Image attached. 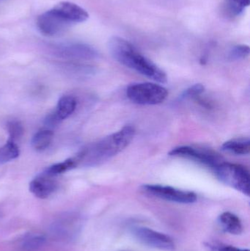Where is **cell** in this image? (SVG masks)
Returning <instances> with one entry per match:
<instances>
[{
  "mask_svg": "<svg viewBox=\"0 0 250 251\" xmlns=\"http://www.w3.org/2000/svg\"><path fill=\"white\" fill-rule=\"evenodd\" d=\"M132 233L140 243L153 249L164 251H173L176 249V244L170 236L151 228L135 227Z\"/></svg>",
  "mask_w": 250,
  "mask_h": 251,
  "instance_id": "8992f818",
  "label": "cell"
},
{
  "mask_svg": "<svg viewBox=\"0 0 250 251\" xmlns=\"http://www.w3.org/2000/svg\"><path fill=\"white\" fill-rule=\"evenodd\" d=\"M36 24L40 32L47 36L61 35L72 25L53 8L40 15Z\"/></svg>",
  "mask_w": 250,
  "mask_h": 251,
  "instance_id": "ba28073f",
  "label": "cell"
},
{
  "mask_svg": "<svg viewBox=\"0 0 250 251\" xmlns=\"http://www.w3.org/2000/svg\"><path fill=\"white\" fill-rule=\"evenodd\" d=\"M135 134L134 127L126 126L117 132L88 145L75 157L78 164L84 166L101 165L126 149L133 140Z\"/></svg>",
  "mask_w": 250,
  "mask_h": 251,
  "instance_id": "6da1fadb",
  "label": "cell"
},
{
  "mask_svg": "<svg viewBox=\"0 0 250 251\" xmlns=\"http://www.w3.org/2000/svg\"><path fill=\"white\" fill-rule=\"evenodd\" d=\"M7 131L9 134L8 140L16 143L23 136L24 129L23 125L18 120H11L7 123Z\"/></svg>",
  "mask_w": 250,
  "mask_h": 251,
  "instance_id": "ffe728a7",
  "label": "cell"
},
{
  "mask_svg": "<svg viewBox=\"0 0 250 251\" xmlns=\"http://www.w3.org/2000/svg\"><path fill=\"white\" fill-rule=\"evenodd\" d=\"M205 91V87L201 84H196L190 87L184 91L182 94V98H195L198 97Z\"/></svg>",
  "mask_w": 250,
  "mask_h": 251,
  "instance_id": "603a6c76",
  "label": "cell"
},
{
  "mask_svg": "<svg viewBox=\"0 0 250 251\" xmlns=\"http://www.w3.org/2000/svg\"><path fill=\"white\" fill-rule=\"evenodd\" d=\"M126 95L132 102L140 105H156L164 102L168 96L167 90L158 84L143 82L131 85Z\"/></svg>",
  "mask_w": 250,
  "mask_h": 251,
  "instance_id": "277c9868",
  "label": "cell"
},
{
  "mask_svg": "<svg viewBox=\"0 0 250 251\" xmlns=\"http://www.w3.org/2000/svg\"><path fill=\"white\" fill-rule=\"evenodd\" d=\"M213 170L216 176L222 182L246 196H250V173L245 167L238 164L222 162Z\"/></svg>",
  "mask_w": 250,
  "mask_h": 251,
  "instance_id": "3957f363",
  "label": "cell"
},
{
  "mask_svg": "<svg viewBox=\"0 0 250 251\" xmlns=\"http://www.w3.org/2000/svg\"><path fill=\"white\" fill-rule=\"evenodd\" d=\"M250 54V47L247 45H237L231 49L228 54L230 60L245 59Z\"/></svg>",
  "mask_w": 250,
  "mask_h": 251,
  "instance_id": "7402d4cb",
  "label": "cell"
},
{
  "mask_svg": "<svg viewBox=\"0 0 250 251\" xmlns=\"http://www.w3.org/2000/svg\"><path fill=\"white\" fill-rule=\"evenodd\" d=\"M20 151L15 142L8 140L7 143L0 148V165L16 159L19 157Z\"/></svg>",
  "mask_w": 250,
  "mask_h": 251,
  "instance_id": "ac0fdd59",
  "label": "cell"
},
{
  "mask_svg": "<svg viewBox=\"0 0 250 251\" xmlns=\"http://www.w3.org/2000/svg\"><path fill=\"white\" fill-rule=\"evenodd\" d=\"M222 227L226 232L234 235H239L243 231V226L239 217L231 212H226L219 218Z\"/></svg>",
  "mask_w": 250,
  "mask_h": 251,
  "instance_id": "4fadbf2b",
  "label": "cell"
},
{
  "mask_svg": "<svg viewBox=\"0 0 250 251\" xmlns=\"http://www.w3.org/2000/svg\"><path fill=\"white\" fill-rule=\"evenodd\" d=\"M54 137V132L50 129H42L35 133L32 137V148L37 151L45 150L51 144Z\"/></svg>",
  "mask_w": 250,
  "mask_h": 251,
  "instance_id": "2e32d148",
  "label": "cell"
},
{
  "mask_svg": "<svg viewBox=\"0 0 250 251\" xmlns=\"http://www.w3.org/2000/svg\"><path fill=\"white\" fill-rule=\"evenodd\" d=\"M61 122L62 121L60 120L57 113L54 111L47 115L45 120H44V125L48 127H55L60 125Z\"/></svg>",
  "mask_w": 250,
  "mask_h": 251,
  "instance_id": "cb8c5ba5",
  "label": "cell"
},
{
  "mask_svg": "<svg viewBox=\"0 0 250 251\" xmlns=\"http://www.w3.org/2000/svg\"><path fill=\"white\" fill-rule=\"evenodd\" d=\"M51 50L53 54L63 58L92 60L98 57L95 49L84 44H60L53 46Z\"/></svg>",
  "mask_w": 250,
  "mask_h": 251,
  "instance_id": "9c48e42d",
  "label": "cell"
},
{
  "mask_svg": "<svg viewBox=\"0 0 250 251\" xmlns=\"http://www.w3.org/2000/svg\"><path fill=\"white\" fill-rule=\"evenodd\" d=\"M213 251H250L247 249H240L231 246H220L214 247Z\"/></svg>",
  "mask_w": 250,
  "mask_h": 251,
  "instance_id": "d4e9b609",
  "label": "cell"
},
{
  "mask_svg": "<svg viewBox=\"0 0 250 251\" xmlns=\"http://www.w3.org/2000/svg\"><path fill=\"white\" fill-rule=\"evenodd\" d=\"M108 46L112 56L120 64L156 82H167L165 72L141 54L129 41L120 37H113L109 41Z\"/></svg>",
  "mask_w": 250,
  "mask_h": 251,
  "instance_id": "7a4b0ae2",
  "label": "cell"
},
{
  "mask_svg": "<svg viewBox=\"0 0 250 251\" xmlns=\"http://www.w3.org/2000/svg\"><path fill=\"white\" fill-rule=\"evenodd\" d=\"M76 100L71 96H64L60 99L57 108L54 110L60 120L63 122L73 114L76 110Z\"/></svg>",
  "mask_w": 250,
  "mask_h": 251,
  "instance_id": "5bb4252c",
  "label": "cell"
},
{
  "mask_svg": "<svg viewBox=\"0 0 250 251\" xmlns=\"http://www.w3.org/2000/svg\"><path fill=\"white\" fill-rule=\"evenodd\" d=\"M79 223V220L75 217H66L54 223L51 231L58 238L68 240L72 238L77 233Z\"/></svg>",
  "mask_w": 250,
  "mask_h": 251,
  "instance_id": "7c38bea8",
  "label": "cell"
},
{
  "mask_svg": "<svg viewBox=\"0 0 250 251\" xmlns=\"http://www.w3.org/2000/svg\"><path fill=\"white\" fill-rule=\"evenodd\" d=\"M79 165L76 157L69 158L63 162L54 164L47 168L44 174L50 176H55L59 174H64L67 171L73 169Z\"/></svg>",
  "mask_w": 250,
  "mask_h": 251,
  "instance_id": "e0dca14e",
  "label": "cell"
},
{
  "mask_svg": "<svg viewBox=\"0 0 250 251\" xmlns=\"http://www.w3.org/2000/svg\"><path fill=\"white\" fill-rule=\"evenodd\" d=\"M58 187L56 180L52 176L42 175L34 178L29 183V191L36 198L40 199H45L52 195Z\"/></svg>",
  "mask_w": 250,
  "mask_h": 251,
  "instance_id": "30bf717a",
  "label": "cell"
},
{
  "mask_svg": "<svg viewBox=\"0 0 250 251\" xmlns=\"http://www.w3.org/2000/svg\"><path fill=\"white\" fill-rule=\"evenodd\" d=\"M45 241L46 240L44 236H29L23 240L22 248L24 251H38L44 247Z\"/></svg>",
  "mask_w": 250,
  "mask_h": 251,
  "instance_id": "d6986e66",
  "label": "cell"
},
{
  "mask_svg": "<svg viewBox=\"0 0 250 251\" xmlns=\"http://www.w3.org/2000/svg\"><path fill=\"white\" fill-rule=\"evenodd\" d=\"M142 190L154 197L179 203H193L197 201V195L193 192L180 190L170 186L147 184Z\"/></svg>",
  "mask_w": 250,
  "mask_h": 251,
  "instance_id": "5b68a950",
  "label": "cell"
},
{
  "mask_svg": "<svg viewBox=\"0 0 250 251\" xmlns=\"http://www.w3.org/2000/svg\"><path fill=\"white\" fill-rule=\"evenodd\" d=\"M169 154L176 157L185 158L199 162L214 169L217 165L223 162L221 158L217 153L211 150L192 146H179L175 148Z\"/></svg>",
  "mask_w": 250,
  "mask_h": 251,
  "instance_id": "52a82bcc",
  "label": "cell"
},
{
  "mask_svg": "<svg viewBox=\"0 0 250 251\" xmlns=\"http://www.w3.org/2000/svg\"><path fill=\"white\" fill-rule=\"evenodd\" d=\"M53 9L67 19L71 25L82 23L89 18V14L85 9L70 1H61L56 4Z\"/></svg>",
  "mask_w": 250,
  "mask_h": 251,
  "instance_id": "8fae6325",
  "label": "cell"
},
{
  "mask_svg": "<svg viewBox=\"0 0 250 251\" xmlns=\"http://www.w3.org/2000/svg\"><path fill=\"white\" fill-rule=\"evenodd\" d=\"M227 10L233 16H239L250 5V0H226Z\"/></svg>",
  "mask_w": 250,
  "mask_h": 251,
  "instance_id": "44dd1931",
  "label": "cell"
},
{
  "mask_svg": "<svg viewBox=\"0 0 250 251\" xmlns=\"http://www.w3.org/2000/svg\"><path fill=\"white\" fill-rule=\"evenodd\" d=\"M224 151L236 155L249 154L250 141L249 139H235L226 142L222 146Z\"/></svg>",
  "mask_w": 250,
  "mask_h": 251,
  "instance_id": "9a60e30c",
  "label": "cell"
}]
</instances>
